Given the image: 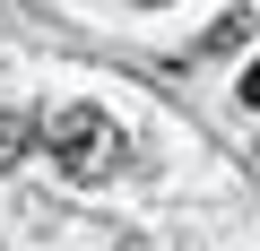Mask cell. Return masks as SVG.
Wrapping results in <instances>:
<instances>
[{"label":"cell","instance_id":"obj_4","mask_svg":"<svg viewBox=\"0 0 260 251\" xmlns=\"http://www.w3.org/2000/svg\"><path fill=\"white\" fill-rule=\"evenodd\" d=\"M243 104H251V113H260V61H251V69H243Z\"/></svg>","mask_w":260,"mask_h":251},{"label":"cell","instance_id":"obj_2","mask_svg":"<svg viewBox=\"0 0 260 251\" xmlns=\"http://www.w3.org/2000/svg\"><path fill=\"white\" fill-rule=\"evenodd\" d=\"M251 26H260L251 9H225V18L200 35V61H217V52H243V44H251Z\"/></svg>","mask_w":260,"mask_h":251},{"label":"cell","instance_id":"obj_1","mask_svg":"<svg viewBox=\"0 0 260 251\" xmlns=\"http://www.w3.org/2000/svg\"><path fill=\"white\" fill-rule=\"evenodd\" d=\"M44 148H52V165L70 182H104V173L130 165V139H121V121L104 104H52L44 113Z\"/></svg>","mask_w":260,"mask_h":251},{"label":"cell","instance_id":"obj_5","mask_svg":"<svg viewBox=\"0 0 260 251\" xmlns=\"http://www.w3.org/2000/svg\"><path fill=\"white\" fill-rule=\"evenodd\" d=\"M139 9H165V0H139Z\"/></svg>","mask_w":260,"mask_h":251},{"label":"cell","instance_id":"obj_3","mask_svg":"<svg viewBox=\"0 0 260 251\" xmlns=\"http://www.w3.org/2000/svg\"><path fill=\"white\" fill-rule=\"evenodd\" d=\"M35 130H44L35 113H18V104H0V165H26V148H35Z\"/></svg>","mask_w":260,"mask_h":251}]
</instances>
